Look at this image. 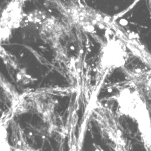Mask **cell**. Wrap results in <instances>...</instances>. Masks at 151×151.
Segmentation results:
<instances>
[{"instance_id":"2","label":"cell","mask_w":151,"mask_h":151,"mask_svg":"<svg viewBox=\"0 0 151 151\" xmlns=\"http://www.w3.org/2000/svg\"><path fill=\"white\" fill-rule=\"evenodd\" d=\"M68 26L80 32L92 33L96 29H112V17L78 0H48Z\"/></svg>"},{"instance_id":"9","label":"cell","mask_w":151,"mask_h":151,"mask_svg":"<svg viewBox=\"0 0 151 151\" xmlns=\"http://www.w3.org/2000/svg\"><path fill=\"white\" fill-rule=\"evenodd\" d=\"M0 151H13L12 146L8 142L7 132L3 128L0 130Z\"/></svg>"},{"instance_id":"8","label":"cell","mask_w":151,"mask_h":151,"mask_svg":"<svg viewBox=\"0 0 151 151\" xmlns=\"http://www.w3.org/2000/svg\"><path fill=\"white\" fill-rule=\"evenodd\" d=\"M13 151H40V149H36L32 147L29 144L25 142L23 138L19 136L16 143L12 146Z\"/></svg>"},{"instance_id":"7","label":"cell","mask_w":151,"mask_h":151,"mask_svg":"<svg viewBox=\"0 0 151 151\" xmlns=\"http://www.w3.org/2000/svg\"><path fill=\"white\" fill-rule=\"evenodd\" d=\"M31 108L38 117L53 129L55 126V111L57 100L52 96L45 93L32 94L29 97Z\"/></svg>"},{"instance_id":"6","label":"cell","mask_w":151,"mask_h":151,"mask_svg":"<svg viewBox=\"0 0 151 151\" xmlns=\"http://www.w3.org/2000/svg\"><path fill=\"white\" fill-rule=\"evenodd\" d=\"M28 0H10L0 14V44L7 41L13 32L26 26L27 13L25 4Z\"/></svg>"},{"instance_id":"3","label":"cell","mask_w":151,"mask_h":151,"mask_svg":"<svg viewBox=\"0 0 151 151\" xmlns=\"http://www.w3.org/2000/svg\"><path fill=\"white\" fill-rule=\"evenodd\" d=\"M36 28L40 38L54 49L58 58L67 51L64 43L71 28L60 17H56L42 9H35L26 15V26Z\"/></svg>"},{"instance_id":"10","label":"cell","mask_w":151,"mask_h":151,"mask_svg":"<svg viewBox=\"0 0 151 151\" xmlns=\"http://www.w3.org/2000/svg\"><path fill=\"white\" fill-rule=\"evenodd\" d=\"M100 151H104L101 148H100Z\"/></svg>"},{"instance_id":"4","label":"cell","mask_w":151,"mask_h":151,"mask_svg":"<svg viewBox=\"0 0 151 151\" xmlns=\"http://www.w3.org/2000/svg\"><path fill=\"white\" fill-rule=\"evenodd\" d=\"M93 119L104 142L112 151H132L127 135L116 111L96 102L93 108Z\"/></svg>"},{"instance_id":"1","label":"cell","mask_w":151,"mask_h":151,"mask_svg":"<svg viewBox=\"0 0 151 151\" xmlns=\"http://www.w3.org/2000/svg\"><path fill=\"white\" fill-rule=\"evenodd\" d=\"M119 118L134 125L146 151H151V113L145 99L132 85L124 86L114 96Z\"/></svg>"},{"instance_id":"11","label":"cell","mask_w":151,"mask_h":151,"mask_svg":"<svg viewBox=\"0 0 151 151\" xmlns=\"http://www.w3.org/2000/svg\"><path fill=\"white\" fill-rule=\"evenodd\" d=\"M1 127H0V130H1Z\"/></svg>"},{"instance_id":"5","label":"cell","mask_w":151,"mask_h":151,"mask_svg":"<svg viewBox=\"0 0 151 151\" xmlns=\"http://www.w3.org/2000/svg\"><path fill=\"white\" fill-rule=\"evenodd\" d=\"M128 48L117 35L108 37L100 48L98 56L96 86L97 87L110 73L117 69H123L129 58ZM96 87V88H97Z\"/></svg>"}]
</instances>
